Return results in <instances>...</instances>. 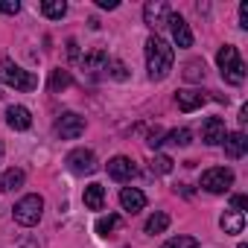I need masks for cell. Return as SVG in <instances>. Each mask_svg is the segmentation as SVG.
Here are the masks:
<instances>
[{
	"mask_svg": "<svg viewBox=\"0 0 248 248\" xmlns=\"http://www.w3.org/2000/svg\"><path fill=\"white\" fill-rule=\"evenodd\" d=\"M172 62H175L172 47L161 35H149L146 38V70H149V79L152 82H164L170 76V70H172Z\"/></svg>",
	"mask_w": 248,
	"mask_h": 248,
	"instance_id": "cell-1",
	"label": "cell"
},
{
	"mask_svg": "<svg viewBox=\"0 0 248 248\" xmlns=\"http://www.w3.org/2000/svg\"><path fill=\"white\" fill-rule=\"evenodd\" d=\"M216 64H219L222 79L228 85H242L245 82V62H242V56H239V50L233 44H225L216 53Z\"/></svg>",
	"mask_w": 248,
	"mask_h": 248,
	"instance_id": "cell-2",
	"label": "cell"
},
{
	"mask_svg": "<svg viewBox=\"0 0 248 248\" xmlns=\"http://www.w3.org/2000/svg\"><path fill=\"white\" fill-rule=\"evenodd\" d=\"M0 82L15 88V91H35L38 88V79L30 70H24L21 64H15L12 59H0Z\"/></svg>",
	"mask_w": 248,
	"mask_h": 248,
	"instance_id": "cell-3",
	"label": "cell"
},
{
	"mask_svg": "<svg viewBox=\"0 0 248 248\" xmlns=\"http://www.w3.org/2000/svg\"><path fill=\"white\" fill-rule=\"evenodd\" d=\"M41 213H44V199H41V196H35V193L24 196V199L12 207L15 222H18V225H24V228L38 225V222H41Z\"/></svg>",
	"mask_w": 248,
	"mask_h": 248,
	"instance_id": "cell-4",
	"label": "cell"
},
{
	"mask_svg": "<svg viewBox=\"0 0 248 248\" xmlns=\"http://www.w3.org/2000/svg\"><path fill=\"white\" fill-rule=\"evenodd\" d=\"M233 187V170L228 167H213V170H204L202 172V190L213 193V196H222Z\"/></svg>",
	"mask_w": 248,
	"mask_h": 248,
	"instance_id": "cell-5",
	"label": "cell"
},
{
	"mask_svg": "<svg viewBox=\"0 0 248 248\" xmlns=\"http://www.w3.org/2000/svg\"><path fill=\"white\" fill-rule=\"evenodd\" d=\"M64 164H67V170L73 175H91V172H96V155H93V149H82L79 146V149L67 152Z\"/></svg>",
	"mask_w": 248,
	"mask_h": 248,
	"instance_id": "cell-6",
	"label": "cell"
},
{
	"mask_svg": "<svg viewBox=\"0 0 248 248\" xmlns=\"http://www.w3.org/2000/svg\"><path fill=\"white\" fill-rule=\"evenodd\" d=\"M82 132H85V117H79V114H73V111H67V114H62V117L56 120V135H59L62 140H76Z\"/></svg>",
	"mask_w": 248,
	"mask_h": 248,
	"instance_id": "cell-7",
	"label": "cell"
},
{
	"mask_svg": "<svg viewBox=\"0 0 248 248\" xmlns=\"http://www.w3.org/2000/svg\"><path fill=\"white\" fill-rule=\"evenodd\" d=\"M170 3H164V0H149V3L143 6V21H146V27H152V30H161L167 21H170Z\"/></svg>",
	"mask_w": 248,
	"mask_h": 248,
	"instance_id": "cell-8",
	"label": "cell"
},
{
	"mask_svg": "<svg viewBox=\"0 0 248 248\" xmlns=\"http://www.w3.org/2000/svg\"><path fill=\"white\" fill-rule=\"evenodd\" d=\"M225 135H228V129H225V120L222 117H207L202 123V140L207 146H222Z\"/></svg>",
	"mask_w": 248,
	"mask_h": 248,
	"instance_id": "cell-9",
	"label": "cell"
},
{
	"mask_svg": "<svg viewBox=\"0 0 248 248\" xmlns=\"http://www.w3.org/2000/svg\"><path fill=\"white\" fill-rule=\"evenodd\" d=\"M108 175H111L114 181H132V178L138 175V167H135V161H132V158L117 155V158H111V161H108Z\"/></svg>",
	"mask_w": 248,
	"mask_h": 248,
	"instance_id": "cell-10",
	"label": "cell"
},
{
	"mask_svg": "<svg viewBox=\"0 0 248 248\" xmlns=\"http://www.w3.org/2000/svg\"><path fill=\"white\" fill-rule=\"evenodd\" d=\"M170 30H172V41L184 50V47H193V30H190V24L181 18V15H175V12H170Z\"/></svg>",
	"mask_w": 248,
	"mask_h": 248,
	"instance_id": "cell-11",
	"label": "cell"
},
{
	"mask_svg": "<svg viewBox=\"0 0 248 248\" xmlns=\"http://www.w3.org/2000/svg\"><path fill=\"white\" fill-rule=\"evenodd\" d=\"M175 102H178V108L184 114H190V111H196V108H202L207 102V93L204 91H196V88H184V91L175 93Z\"/></svg>",
	"mask_w": 248,
	"mask_h": 248,
	"instance_id": "cell-12",
	"label": "cell"
},
{
	"mask_svg": "<svg viewBox=\"0 0 248 248\" xmlns=\"http://www.w3.org/2000/svg\"><path fill=\"white\" fill-rule=\"evenodd\" d=\"M120 204H123V210H129V213H140L146 207V196L138 187H123L120 190Z\"/></svg>",
	"mask_w": 248,
	"mask_h": 248,
	"instance_id": "cell-13",
	"label": "cell"
},
{
	"mask_svg": "<svg viewBox=\"0 0 248 248\" xmlns=\"http://www.w3.org/2000/svg\"><path fill=\"white\" fill-rule=\"evenodd\" d=\"M222 146H225V155H228V158L239 161V158L245 155V149H248V138H245L242 132H228L225 140H222Z\"/></svg>",
	"mask_w": 248,
	"mask_h": 248,
	"instance_id": "cell-14",
	"label": "cell"
},
{
	"mask_svg": "<svg viewBox=\"0 0 248 248\" xmlns=\"http://www.w3.org/2000/svg\"><path fill=\"white\" fill-rule=\"evenodd\" d=\"M6 123H9V129H15V132H27L32 126V114L24 105H12L6 111Z\"/></svg>",
	"mask_w": 248,
	"mask_h": 248,
	"instance_id": "cell-15",
	"label": "cell"
},
{
	"mask_svg": "<svg viewBox=\"0 0 248 248\" xmlns=\"http://www.w3.org/2000/svg\"><path fill=\"white\" fill-rule=\"evenodd\" d=\"M108 53L105 50H93V53H88L85 59H82V64H85V70L91 73V76H99L102 70H108Z\"/></svg>",
	"mask_w": 248,
	"mask_h": 248,
	"instance_id": "cell-16",
	"label": "cell"
},
{
	"mask_svg": "<svg viewBox=\"0 0 248 248\" xmlns=\"http://www.w3.org/2000/svg\"><path fill=\"white\" fill-rule=\"evenodd\" d=\"M82 199H85L88 210H102V204H105V187L102 184H88Z\"/></svg>",
	"mask_w": 248,
	"mask_h": 248,
	"instance_id": "cell-17",
	"label": "cell"
},
{
	"mask_svg": "<svg viewBox=\"0 0 248 248\" xmlns=\"http://www.w3.org/2000/svg\"><path fill=\"white\" fill-rule=\"evenodd\" d=\"M219 225H222L225 233H242V228H245V216L236 213V210H225L222 219H219Z\"/></svg>",
	"mask_w": 248,
	"mask_h": 248,
	"instance_id": "cell-18",
	"label": "cell"
},
{
	"mask_svg": "<svg viewBox=\"0 0 248 248\" xmlns=\"http://www.w3.org/2000/svg\"><path fill=\"white\" fill-rule=\"evenodd\" d=\"M24 170H18V167H12V170H6L3 175H0V190L3 193H12V190H18V187H24Z\"/></svg>",
	"mask_w": 248,
	"mask_h": 248,
	"instance_id": "cell-19",
	"label": "cell"
},
{
	"mask_svg": "<svg viewBox=\"0 0 248 248\" xmlns=\"http://www.w3.org/2000/svg\"><path fill=\"white\" fill-rule=\"evenodd\" d=\"M120 228H123V219L117 213H108V216H99L96 219V233L99 236H114Z\"/></svg>",
	"mask_w": 248,
	"mask_h": 248,
	"instance_id": "cell-20",
	"label": "cell"
},
{
	"mask_svg": "<svg viewBox=\"0 0 248 248\" xmlns=\"http://www.w3.org/2000/svg\"><path fill=\"white\" fill-rule=\"evenodd\" d=\"M50 91L53 93H59V91H64V88H70L73 85V76H70V70H62V67H56V70H50Z\"/></svg>",
	"mask_w": 248,
	"mask_h": 248,
	"instance_id": "cell-21",
	"label": "cell"
},
{
	"mask_svg": "<svg viewBox=\"0 0 248 248\" xmlns=\"http://www.w3.org/2000/svg\"><path fill=\"white\" fill-rule=\"evenodd\" d=\"M41 12H44V18H50V21H62V18L67 15V3H64V0H44V3H41Z\"/></svg>",
	"mask_w": 248,
	"mask_h": 248,
	"instance_id": "cell-22",
	"label": "cell"
},
{
	"mask_svg": "<svg viewBox=\"0 0 248 248\" xmlns=\"http://www.w3.org/2000/svg\"><path fill=\"white\" fill-rule=\"evenodd\" d=\"M167 228H170V216H167L164 210H155V213L146 219V233H152V236H155V233H164Z\"/></svg>",
	"mask_w": 248,
	"mask_h": 248,
	"instance_id": "cell-23",
	"label": "cell"
},
{
	"mask_svg": "<svg viewBox=\"0 0 248 248\" xmlns=\"http://www.w3.org/2000/svg\"><path fill=\"white\" fill-rule=\"evenodd\" d=\"M190 140H193L190 129H172L164 135V143H170V146H190Z\"/></svg>",
	"mask_w": 248,
	"mask_h": 248,
	"instance_id": "cell-24",
	"label": "cell"
},
{
	"mask_svg": "<svg viewBox=\"0 0 248 248\" xmlns=\"http://www.w3.org/2000/svg\"><path fill=\"white\" fill-rule=\"evenodd\" d=\"M184 79H187V82H199V79H204V62H199V59L187 62V67H184Z\"/></svg>",
	"mask_w": 248,
	"mask_h": 248,
	"instance_id": "cell-25",
	"label": "cell"
},
{
	"mask_svg": "<svg viewBox=\"0 0 248 248\" xmlns=\"http://www.w3.org/2000/svg\"><path fill=\"white\" fill-rule=\"evenodd\" d=\"M172 172V158L170 155H155L152 158V175H167Z\"/></svg>",
	"mask_w": 248,
	"mask_h": 248,
	"instance_id": "cell-26",
	"label": "cell"
},
{
	"mask_svg": "<svg viewBox=\"0 0 248 248\" xmlns=\"http://www.w3.org/2000/svg\"><path fill=\"white\" fill-rule=\"evenodd\" d=\"M161 248H199V242H196V236H172Z\"/></svg>",
	"mask_w": 248,
	"mask_h": 248,
	"instance_id": "cell-27",
	"label": "cell"
},
{
	"mask_svg": "<svg viewBox=\"0 0 248 248\" xmlns=\"http://www.w3.org/2000/svg\"><path fill=\"white\" fill-rule=\"evenodd\" d=\"M164 135H167V132H164L161 126H155V129L149 132V138H146V146H149V149H158V146H164Z\"/></svg>",
	"mask_w": 248,
	"mask_h": 248,
	"instance_id": "cell-28",
	"label": "cell"
},
{
	"mask_svg": "<svg viewBox=\"0 0 248 248\" xmlns=\"http://www.w3.org/2000/svg\"><path fill=\"white\" fill-rule=\"evenodd\" d=\"M105 73H108V76H114V79H120V82L129 76V73H126V64H123V62H114V59L108 62V70H105Z\"/></svg>",
	"mask_w": 248,
	"mask_h": 248,
	"instance_id": "cell-29",
	"label": "cell"
},
{
	"mask_svg": "<svg viewBox=\"0 0 248 248\" xmlns=\"http://www.w3.org/2000/svg\"><path fill=\"white\" fill-rule=\"evenodd\" d=\"M0 12H3V15H18L21 3H18V0H15V3H3V0H0Z\"/></svg>",
	"mask_w": 248,
	"mask_h": 248,
	"instance_id": "cell-30",
	"label": "cell"
},
{
	"mask_svg": "<svg viewBox=\"0 0 248 248\" xmlns=\"http://www.w3.org/2000/svg\"><path fill=\"white\" fill-rule=\"evenodd\" d=\"M231 204H233V210H236V213H245L248 199H245V196H233V199H231Z\"/></svg>",
	"mask_w": 248,
	"mask_h": 248,
	"instance_id": "cell-31",
	"label": "cell"
},
{
	"mask_svg": "<svg viewBox=\"0 0 248 248\" xmlns=\"http://www.w3.org/2000/svg\"><path fill=\"white\" fill-rule=\"evenodd\" d=\"M239 27L248 30V3H239Z\"/></svg>",
	"mask_w": 248,
	"mask_h": 248,
	"instance_id": "cell-32",
	"label": "cell"
},
{
	"mask_svg": "<svg viewBox=\"0 0 248 248\" xmlns=\"http://www.w3.org/2000/svg\"><path fill=\"white\" fill-rule=\"evenodd\" d=\"M96 6L99 9H117L120 3H117V0H96Z\"/></svg>",
	"mask_w": 248,
	"mask_h": 248,
	"instance_id": "cell-33",
	"label": "cell"
},
{
	"mask_svg": "<svg viewBox=\"0 0 248 248\" xmlns=\"http://www.w3.org/2000/svg\"><path fill=\"white\" fill-rule=\"evenodd\" d=\"M67 53H70V59H79V44H76L73 38L67 41Z\"/></svg>",
	"mask_w": 248,
	"mask_h": 248,
	"instance_id": "cell-34",
	"label": "cell"
},
{
	"mask_svg": "<svg viewBox=\"0 0 248 248\" xmlns=\"http://www.w3.org/2000/svg\"><path fill=\"white\" fill-rule=\"evenodd\" d=\"M0 158H3V140H0Z\"/></svg>",
	"mask_w": 248,
	"mask_h": 248,
	"instance_id": "cell-35",
	"label": "cell"
},
{
	"mask_svg": "<svg viewBox=\"0 0 248 248\" xmlns=\"http://www.w3.org/2000/svg\"><path fill=\"white\" fill-rule=\"evenodd\" d=\"M236 248H248V245H245V242H239V245H236Z\"/></svg>",
	"mask_w": 248,
	"mask_h": 248,
	"instance_id": "cell-36",
	"label": "cell"
},
{
	"mask_svg": "<svg viewBox=\"0 0 248 248\" xmlns=\"http://www.w3.org/2000/svg\"><path fill=\"white\" fill-rule=\"evenodd\" d=\"M0 96H3V91H0Z\"/></svg>",
	"mask_w": 248,
	"mask_h": 248,
	"instance_id": "cell-37",
	"label": "cell"
}]
</instances>
